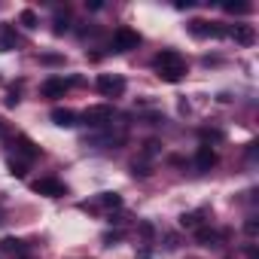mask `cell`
I'll return each mask as SVG.
<instances>
[{
    "label": "cell",
    "instance_id": "1",
    "mask_svg": "<svg viewBox=\"0 0 259 259\" xmlns=\"http://www.w3.org/2000/svg\"><path fill=\"white\" fill-rule=\"evenodd\" d=\"M153 67L156 73L165 79V82H180L186 76V61L177 49H162L156 58H153Z\"/></svg>",
    "mask_w": 259,
    "mask_h": 259
},
{
    "label": "cell",
    "instance_id": "2",
    "mask_svg": "<svg viewBox=\"0 0 259 259\" xmlns=\"http://www.w3.org/2000/svg\"><path fill=\"white\" fill-rule=\"evenodd\" d=\"M113 116H116V110H113V104H95V107H89L79 119L89 125V128H107V125H113Z\"/></svg>",
    "mask_w": 259,
    "mask_h": 259
},
{
    "label": "cell",
    "instance_id": "3",
    "mask_svg": "<svg viewBox=\"0 0 259 259\" xmlns=\"http://www.w3.org/2000/svg\"><path fill=\"white\" fill-rule=\"evenodd\" d=\"M79 82H82L79 76H73V79L49 76V79L40 85V95H43V98H49V101H55V98H64V95H67V89H70V85H79Z\"/></svg>",
    "mask_w": 259,
    "mask_h": 259
},
{
    "label": "cell",
    "instance_id": "4",
    "mask_svg": "<svg viewBox=\"0 0 259 259\" xmlns=\"http://www.w3.org/2000/svg\"><path fill=\"white\" fill-rule=\"evenodd\" d=\"M113 52H132V49H138L141 46V34L138 31H132V28H116L113 31Z\"/></svg>",
    "mask_w": 259,
    "mask_h": 259
},
{
    "label": "cell",
    "instance_id": "5",
    "mask_svg": "<svg viewBox=\"0 0 259 259\" xmlns=\"http://www.w3.org/2000/svg\"><path fill=\"white\" fill-rule=\"evenodd\" d=\"M189 34L204 40V37H229V28L217 25V22H204V19H192L189 22Z\"/></svg>",
    "mask_w": 259,
    "mask_h": 259
},
{
    "label": "cell",
    "instance_id": "6",
    "mask_svg": "<svg viewBox=\"0 0 259 259\" xmlns=\"http://www.w3.org/2000/svg\"><path fill=\"white\" fill-rule=\"evenodd\" d=\"M95 85H98V92H101L104 98H119V95L125 92V79H122L119 73H101V76L95 79Z\"/></svg>",
    "mask_w": 259,
    "mask_h": 259
},
{
    "label": "cell",
    "instance_id": "7",
    "mask_svg": "<svg viewBox=\"0 0 259 259\" xmlns=\"http://www.w3.org/2000/svg\"><path fill=\"white\" fill-rule=\"evenodd\" d=\"M31 186H34L37 195H46V198H61V195H67V186H64L58 177H40V180H34Z\"/></svg>",
    "mask_w": 259,
    "mask_h": 259
},
{
    "label": "cell",
    "instance_id": "8",
    "mask_svg": "<svg viewBox=\"0 0 259 259\" xmlns=\"http://www.w3.org/2000/svg\"><path fill=\"white\" fill-rule=\"evenodd\" d=\"M13 147H16V156H19V159H25V162H34V159H40V156H43V150H40L28 135H16V138H13Z\"/></svg>",
    "mask_w": 259,
    "mask_h": 259
},
{
    "label": "cell",
    "instance_id": "9",
    "mask_svg": "<svg viewBox=\"0 0 259 259\" xmlns=\"http://www.w3.org/2000/svg\"><path fill=\"white\" fill-rule=\"evenodd\" d=\"M217 162H220L217 150H210V147H204V144L195 150V171H210Z\"/></svg>",
    "mask_w": 259,
    "mask_h": 259
},
{
    "label": "cell",
    "instance_id": "10",
    "mask_svg": "<svg viewBox=\"0 0 259 259\" xmlns=\"http://www.w3.org/2000/svg\"><path fill=\"white\" fill-rule=\"evenodd\" d=\"M195 238H198V244H204V247H220V244L229 238V232H217V229L201 226V229H195Z\"/></svg>",
    "mask_w": 259,
    "mask_h": 259
},
{
    "label": "cell",
    "instance_id": "11",
    "mask_svg": "<svg viewBox=\"0 0 259 259\" xmlns=\"http://www.w3.org/2000/svg\"><path fill=\"white\" fill-rule=\"evenodd\" d=\"M52 122H55L58 128H73V125H79V116H76L70 107H55V110H52Z\"/></svg>",
    "mask_w": 259,
    "mask_h": 259
},
{
    "label": "cell",
    "instance_id": "12",
    "mask_svg": "<svg viewBox=\"0 0 259 259\" xmlns=\"http://www.w3.org/2000/svg\"><path fill=\"white\" fill-rule=\"evenodd\" d=\"M229 37L241 46H250L256 40V31H253V25H235V28H229Z\"/></svg>",
    "mask_w": 259,
    "mask_h": 259
},
{
    "label": "cell",
    "instance_id": "13",
    "mask_svg": "<svg viewBox=\"0 0 259 259\" xmlns=\"http://www.w3.org/2000/svg\"><path fill=\"white\" fill-rule=\"evenodd\" d=\"M16 28L7 25V22H0V52H13L16 49Z\"/></svg>",
    "mask_w": 259,
    "mask_h": 259
},
{
    "label": "cell",
    "instance_id": "14",
    "mask_svg": "<svg viewBox=\"0 0 259 259\" xmlns=\"http://www.w3.org/2000/svg\"><path fill=\"white\" fill-rule=\"evenodd\" d=\"M204 217H207V210H189V213H183L180 217V226L183 229H201V223H204Z\"/></svg>",
    "mask_w": 259,
    "mask_h": 259
},
{
    "label": "cell",
    "instance_id": "15",
    "mask_svg": "<svg viewBox=\"0 0 259 259\" xmlns=\"http://www.w3.org/2000/svg\"><path fill=\"white\" fill-rule=\"evenodd\" d=\"M0 250H4V253H16V256H22V253L28 250V244H25L22 238H4V241H0Z\"/></svg>",
    "mask_w": 259,
    "mask_h": 259
},
{
    "label": "cell",
    "instance_id": "16",
    "mask_svg": "<svg viewBox=\"0 0 259 259\" xmlns=\"http://www.w3.org/2000/svg\"><path fill=\"white\" fill-rule=\"evenodd\" d=\"M198 135H201V144H204V147H210V144H223V141H226V135L220 132V128H201Z\"/></svg>",
    "mask_w": 259,
    "mask_h": 259
},
{
    "label": "cell",
    "instance_id": "17",
    "mask_svg": "<svg viewBox=\"0 0 259 259\" xmlns=\"http://www.w3.org/2000/svg\"><path fill=\"white\" fill-rule=\"evenodd\" d=\"M7 168H10V174H13V177H19V180L28 174V162H25V159H19V156H10V159H7Z\"/></svg>",
    "mask_w": 259,
    "mask_h": 259
},
{
    "label": "cell",
    "instance_id": "18",
    "mask_svg": "<svg viewBox=\"0 0 259 259\" xmlns=\"http://www.w3.org/2000/svg\"><path fill=\"white\" fill-rule=\"evenodd\" d=\"M19 25H25L28 31H37V28H40V16H37L34 10H22V13H19Z\"/></svg>",
    "mask_w": 259,
    "mask_h": 259
},
{
    "label": "cell",
    "instance_id": "19",
    "mask_svg": "<svg viewBox=\"0 0 259 259\" xmlns=\"http://www.w3.org/2000/svg\"><path fill=\"white\" fill-rule=\"evenodd\" d=\"M98 204L116 210V207H122V195H119V192H101V195H98Z\"/></svg>",
    "mask_w": 259,
    "mask_h": 259
},
{
    "label": "cell",
    "instance_id": "20",
    "mask_svg": "<svg viewBox=\"0 0 259 259\" xmlns=\"http://www.w3.org/2000/svg\"><path fill=\"white\" fill-rule=\"evenodd\" d=\"M52 25H55V28H52V31H55V34H58V37H61V34H64V31H70V16H67V10H64V13H61V10H58V13H55V22H52Z\"/></svg>",
    "mask_w": 259,
    "mask_h": 259
},
{
    "label": "cell",
    "instance_id": "21",
    "mask_svg": "<svg viewBox=\"0 0 259 259\" xmlns=\"http://www.w3.org/2000/svg\"><path fill=\"white\" fill-rule=\"evenodd\" d=\"M223 10H226V13H232V16H247L253 7H250V4H223Z\"/></svg>",
    "mask_w": 259,
    "mask_h": 259
},
{
    "label": "cell",
    "instance_id": "22",
    "mask_svg": "<svg viewBox=\"0 0 259 259\" xmlns=\"http://www.w3.org/2000/svg\"><path fill=\"white\" fill-rule=\"evenodd\" d=\"M132 174H135V177H150L153 171H150L147 162H132Z\"/></svg>",
    "mask_w": 259,
    "mask_h": 259
},
{
    "label": "cell",
    "instance_id": "23",
    "mask_svg": "<svg viewBox=\"0 0 259 259\" xmlns=\"http://www.w3.org/2000/svg\"><path fill=\"white\" fill-rule=\"evenodd\" d=\"M244 232H247L250 238H256V235H259V220H256V217H247V220H244Z\"/></svg>",
    "mask_w": 259,
    "mask_h": 259
},
{
    "label": "cell",
    "instance_id": "24",
    "mask_svg": "<svg viewBox=\"0 0 259 259\" xmlns=\"http://www.w3.org/2000/svg\"><path fill=\"white\" fill-rule=\"evenodd\" d=\"M156 153H159V141H147V144H144V156L150 159V156H156Z\"/></svg>",
    "mask_w": 259,
    "mask_h": 259
},
{
    "label": "cell",
    "instance_id": "25",
    "mask_svg": "<svg viewBox=\"0 0 259 259\" xmlns=\"http://www.w3.org/2000/svg\"><path fill=\"white\" fill-rule=\"evenodd\" d=\"M40 61H43V64H64L61 55H40Z\"/></svg>",
    "mask_w": 259,
    "mask_h": 259
},
{
    "label": "cell",
    "instance_id": "26",
    "mask_svg": "<svg viewBox=\"0 0 259 259\" xmlns=\"http://www.w3.org/2000/svg\"><path fill=\"white\" fill-rule=\"evenodd\" d=\"M141 235H144V238H153V235H156V226H153V223H141Z\"/></svg>",
    "mask_w": 259,
    "mask_h": 259
},
{
    "label": "cell",
    "instance_id": "27",
    "mask_svg": "<svg viewBox=\"0 0 259 259\" xmlns=\"http://www.w3.org/2000/svg\"><path fill=\"white\" fill-rule=\"evenodd\" d=\"M119 238H122V232H107V235H104V244H107V247H113Z\"/></svg>",
    "mask_w": 259,
    "mask_h": 259
},
{
    "label": "cell",
    "instance_id": "28",
    "mask_svg": "<svg viewBox=\"0 0 259 259\" xmlns=\"http://www.w3.org/2000/svg\"><path fill=\"white\" fill-rule=\"evenodd\" d=\"M16 104H19V92H10L7 95V107H16Z\"/></svg>",
    "mask_w": 259,
    "mask_h": 259
},
{
    "label": "cell",
    "instance_id": "29",
    "mask_svg": "<svg viewBox=\"0 0 259 259\" xmlns=\"http://www.w3.org/2000/svg\"><path fill=\"white\" fill-rule=\"evenodd\" d=\"M0 138H10V125H7V119H0Z\"/></svg>",
    "mask_w": 259,
    "mask_h": 259
},
{
    "label": "cell",
    "instance_id": "30",
    "mask_svg": "<svg viewBox=\"0 0 259 259\" xmlns=\"http://www.w3.org/2000/svg\"><path fill=\"white\" fill-rule=\"evenodd\" d=\"M104 4H101V0H85V10H101Z\"/></svg>",
    "mask_w": 259,
    "mask_h": 259
},
{
    "label": "cell",
    "instance_id": "31",
    "mask_svg": "<svg viewBox=\"0 0 259 259\" xmlns=\"http://www.w3.org/2000/svg\"><path fill=\"white\" fill-rule=\"evenodd\" d=\"M244 253H247V256H250V259H259V250H256V247H253V244H250V247H247V250H244Z\"/></svg>",
    "mask_w": 259,
    "mask_h": 259
}]
</instances>
